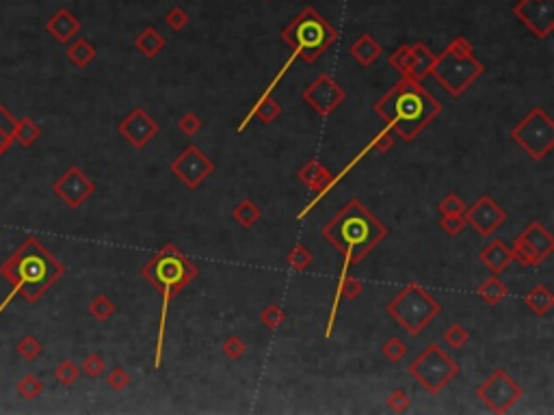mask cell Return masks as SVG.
<instances>
[{
	"mask_svg": "<svg viewBox=\"0 0 554 415\" xmlns=\"http://www.w3.org/2000/svg\"><path fill=\"white\" fill-rule=\"evenodd\" d=\"M63 275V262H58L35 236H29L0 264V277L11 284V292L0 303V314L7 309L15 296H22L26 303H37Z\"/></svg>",
	"mask_w": 554,
	"mask_h": 415,
	"instance_id": "6da1fadb",
	"label": "cell"
},
{
	"mask_svg": "<svg viewBox=\"0 0 554 415\" xmlns=\"http://www.w3.org/2000/svg\"><path fill=\"white\" fill-rule=\"evenodd\" d=\"M372 111L388 124L401 141L411 143L433 120L442 113V102L422 83L401 78L383 97L374 102Z\"/></svg>",
	"mask_w": 554,
	"mask_h": 415,
	"instance_id": "7a4b0ae2",
	"label": "cell"
},
{
	"mask_svg": "<svg viewBox=\"0 0 554 415\" xmlns=\"http://www.w3.org/2000/svg\"><path fill=\"white\" fill-rule=\"evenodd\" d=\"M323 238L345 255L342 272L360 264L366 255L388 238V227L360 200H351L321 229Z\"/></svg>",
	"mask_w": 554,
	"mask_h": 415,
	"instance_id": "3957f363",
	"label": "cell"
},
{
	"mask_svg": "<svg viewBox=\"0 0 554 415\" xmlns=\"http://www.w3.org/2000/svg\"><path fill=\"white\" fill-rule=\"evenodd\" d=\"M197 270L195 262L187 258V253L173 245L165 243L163 249L141 266V277L143 279L161 292L163 296V305H161V320H158V340H156V355L152 368L161 370L163 366V346H165V329H167V314H169V303L175 299L193 279H197Z\"/></svg>",
	"mask_w": 554,
	"mask_h": 415,
	"instance_id": "277c9868",
	"label": "cell"
},
{
	"mask_svg": "<svg viewBox=\"0 0 554 415\" xmlns=\"http://www.w3.org/2000/svg\"><path fill=\"white\" fill-rule=\"evenodd\" d=\"M485 67L474 54L466 37H454L442 54H435L431 76L448 91L450 97H461L483 76Z\"/></svg>",
	"mask_w": 554,
	"mask_h": 415,
	"instance_id": "5b68a950",
	"label": "cell"
},
{
	"mask_svg": "<svg viewBox=\"0 0 554 415\" xmlns=\"http://www.w3.org/2000/svg\"><path fill=\"white\" fill-rule=\"evenodd\" d=\"M282 39L292 48L294 56H301L306 63H316L338 42V31L314 7H306L286 24Z\"/></svg>",
	"mask_w": 554,
	"mask_h": 415,
	"instance_id": "8992f818",
	"label": "cell"
},
{
	"mask_svg": "<svg viewBox=\"0 0 554 415\" xmlns=\"http://www.w3.org/2000/svg\"><path fill=\"white\" fill-rule=\"evenodd\" d=\"M386 311L407 335L416 338L433 318H438L442 305L427 288L411 282L403 286V290H399V294L386 305Z\"/></svg>",
	"mask_w": 554,
	"mask_h": 415,
	"instance_id": "52a82bcc",
	"label": "cell"
},
{
	"mask_svg": "<svg viewBox=\"0 0 554 415\" xmlns=\"http://www.w3.org/2000/svg\"><path fill=\"white\" fill-rule=\"evenodd\" d=\"M409 377L420 383V387L433 396L459 377V364L440 344H429L418 357L407 366Z\"/></svg>",
	"mask_w": 554,
	"mask_h": 415,
	"instance_id": "ba28073f",
	"label": "cell"
},
{
	"mask_svg": "<svg viewBox=\"0 0 554 415\" xmlns=\"http://www.w3.org/2000/svg\"><path fill=\"white\" fill-rule=\"evenodd\" d=\"M511 141L524 149L532 161H544L554 149V120L541 106L530 108L524 120L513 126Z\"/></svg>",
	"mask_w": 554,
	"mask_h": 415,
	"instance_id": "9c48e42d",
	"label": "cell"
},
{
	"mask_svg": "<svg viewBox=\"0 0 554 415\" xmlns=\"http://www.w3.org/2000/svg\"><path fill=\"white\" fill-rule=\"evenodd\" d=\"M477 398L496 415L509 413L524 398V389L520 383L511 379V374L502 368H496L489 377L477 387Z\"/></svg>",
	"mask_w": 554,
	"mask_h": 415,
	"instance_id": "30bf717a",
	"label": "cell"
},
{
	"mask_svg": "<svg viewBox=\"0 0 554 415\" xmlns=\"http://www.w3.org/2000/svg\"><path fill=\"white\" fill-rule=\"evenodd\" d=\"M554 251V236L539 223L532 221L526 229L518 236L511 247L513 262L522 266H539Z\"/></svg>",
	"mask_w": 554,
	"mask_h": 415,
	"instance_id": "8fae6325",
	"label": "cell"
},
{
	"mask_svg": "<svg viewBox=\"0 0 554 415\" xmlns=\"http://www.w3.org/2000/svg\"><path fill=\"white\" fill-rule=\"evenodd\" d=\"M171 173L180 180L187 188H200L206 177H210L216 171V165L212 163V158H208L195 143L184 147L177 158H173V163L169 165Z\"/></svg>",
	"mask_w": 554,
	"mask_h": 415,
	"instance_id": "7c38bea8",
	"label": "cell"
},
{
	"mask_svg": "<svg viewBox=\"0 0 554 415\" xmlns=\"http://www.w3.org/2000/svg\"><path fill=\"white\" fill-rule=\"evenodd\" d=\"M301 97L308 106H312V111H316L321 117H329L347 100V91L335 78H331L329 74H321L314 83L303 89Z\"/></svg>",
	"mask_w": 554,
	"mask_h": 415,
	"instance_id": "4fadbf2b",
	"label": "cell"
},
{
	"mask_svg": "<svg viewBox=\"0 0 554 415\" xmlns=\"http://www.w3.org/2000/svg\"><path fill=\"white\" fill-rule=\"evenodd\" d=\"M52 193L68 208H81L89 197L95 193V182L78 167H70L58 180L52 184Z\"/></svg>",
	"mask_w": 554,
	"mask_h": 415,
	"instance_id": "5bb4252c",
	"label": "cell"
},
{
	"mask_svg": "<svg viewBox=\"0 0 554 415\" xmlns=\"http://www.w3.org/2000/svg\"><path fill=\"white\" fill-rule=\"evenodd\" d=\"M513 15L539 39L550 37L554 31V0H518Z\"/></svg>",
	"mask_w": 554,
	"mask_h": 415,
	"instance_id": "9a60e30c",
	"label": "cell"
},
{
	"mask_svg": "<svg viewBox=\"0 0 554 415\" xmlns=\"http://www.w3.org/2000/svg\"><path fill=\"white\" fill-rule=\"evenodd\" d=\"M464 216H466V223L474 227V231L483 236V238H487V236L496 234L502 227V223L507 221V210H502L489 195H481L479 200L466 210Z\"/></svg>",
	"mask_w": 554,
	"mask_h": 415,
	"instance_id": "2e32d148",
	"label": "cell"
},
{
	"mask_svg": "<svg viewBox=\"0 0 554 415\" xmlns=\"http://www.w3.org/2000/svg\"><path fill=\"white\" fill-rule=\"evenodd\" d=\"M158 130H161V126L152 120L143 106H134L120 122V126H117V132L136 149L148 147L152 138L158 134Z\"/></svg>",
	"mask_w": 554,
	"mask_h": 415,
	"instance_id": "e0dca14e",
	"label": "cell"
},
{
	"mask_svg": "<svg viewBox=\"0 0 554 415\" xmlns=\"http://www.w3.org/2000/svg\"><path fill=\"white\" fill-rule=\"evenodd\" d=\"M46 31L54 37L56 44H70L81 33V19L70 9H58L46 22Z\"/></svg>",
	"mask_w": 554,
	"mask_h": 415,
	"instance_id": "ac0fdd59",
	"label": "cell"
},
{
	"mask_svg": "<svg viewBox=\"0 0 554 415\" xmlns=\"http://www.w3.org/2000/svg\"><path fill=\"white\" fill-rule=\"evenodd\" d=\"M349 54L353 56V61L360 67H372L379 61V56L383 54V46L370 33H364L351 44Z\"/></svg>",
	"mask_w": 554,
	"mask_h": 415,
	"instance_id": "d6986e66",
	"label": "cell"
},
{
	"mask_svg": "<svg viewBox=\"0 0 554 415\" xmlns=\"http://www.w3.org/2000/svg\"><path fill=\"white\" fill-rule=\"evenodd\" d=\"M479 260L489 268L491 275H500L513 262L511 247H507L500 238H491L479 253Z\"/></svg>",
	"mask_w": 554,
	"mask_h": 415,
	"instance_id": "ffe728a7",
	"label": "cell"
},
{
	"mask_svg": "<svg viewBox=\"0 0 554 415\" xmlns=\"http://www.w3.org/2000/svg\"><path fill=\"white\" fill-rule=\"evenodd\" d=\"M299 180L308 188H312V190L323 195L331 186V182H333V173L327 167H323V163L319 161V158H312V161H308L299 169Z\"/></svg>",
	"mask_w": 554,
	"mask_h": 415,
	"instance_id": "44dd1931",
	"label": "cell"
},
{
	"mask_svg": "<svg viewBox=\"0 0 554 415\" xmlns=\"http://www.w3.org/2000/svg\"><path fill=\"white\" fill-rule=\"evenodd\" d=\"M165 46H167V39L154 26H145L134 39V48L148 58H154L156 54H161L165 50Z\"/></svg>",
	"mask_w": 554,
	"mask_h": 415,
	"instance_id": "7402d4cb",
	"label": "cell"
},
{
	"mask_svg": "<svg viewBox=\"0 0 554 415\" xmlns=\"http://www.w3.org/2000/svg\"><path fill=\"white\" fill-rule=\"evenodd\" d=\"M524 305L537 316H548L554 307V294L548 286L539 284L524 294Z\"/></svg>",
	"mask_w": 554,
	"mask_h": 415,
	"instance_id": "603a6c76",
	"label": "cell"
},
{
	"mask_svg": "<svg viewBox=\"0 0 554 415\" xmlns=\"http://www.w3.org/2000/svg\"><path fill=\"white\" fill-rule=\"evenodd\" d=\"M388 63L394 72H399L403 78H411L416 74V56H413V48L409 44H403L399 48H394L392 54L388 56Z\"/></svg>",
	"mask_w": 554,
	"mask_h": 415,
	"instance_id": "cb8c5ba5",
	"label": "cell"
},
{
	"mask_svg": "<svg viewBox=\"0 0 554 415\" xmlns=\"http://www.w3.org/2000/svg\"><path fill=\"white\" fill-rule=\"evenodd\" d=\"M65 56H68V61L72 65H76L78 70H85L87 65H91L95 61V48H93V44L89 42V39L78 37L76 42L70 44Z\"/></svg>",
	"mask_w": 554,
	"mask_h": 415,
	"instance_id": "d4e9b609",
	"label": "cell"
},
{
	"mask_svg": "<svg viewBox=\"0 0 554 415\" xmlns=\"http://www.w3.org/2000/svg\"><path fill=\"white\" fill-rule=\"evenodd\" d=\"M477 294H479V299H481L483 303H487V305H491V307H496V305H500V303L507 299L509 290H507V286L500 282V277H498V275H491L489 279H485V282L479 286Z\"/></svg>",
	"mask_w": 554,
	"mask_h": 415,
	"instance_id": "484cf974",
	"label": "cell"
},
{
	"mask_svg": "<svg viewBox=\"0 0 554 415\" xmlns=\"http://www.w3.org/2000/svg\"><path fill=\"white\" fill-rule=\"evenodd\" d=\"M39 136H42V128H39L31 117H24V120H15L13 126V143H19L24 149L33 147Z\"/></svg>",
	"mask_w": 554,
	"mask_h": 415,
	"instance_id": "4316f807",
	"label": "cell"
},
{
	"mask_svg": "<svg viewBox=\"0 0 554 415\" xmlns=\"http://www.w3.org/2000/svg\"><path fill=\"white\" fill-rule=\"evenodd\" d=\"M232 219L245 229H251L255 223L262 219V210L260 206H255L251 200H243L241 204H236L232 210Z\"/></svg>",
	"mask_w": 554,
	"mask_h": 415,
	"instance_id": "83f0119b",
	"label": "cell"
},
{
	"mask_svg": "<svg viewBox=\"0 0 554 415\" xmlns=\"http://www.w3.org/2000/svg\"><path fill=\"white\" fill-rule=\"evenodd\" d=\"M413 56H416V74H413V81L422 83L427 76H431V65L435 61V54L427 48V44L422 42H416L413 46Z\"/></svg>",
	"mask_w": 554,
	"mask_h": 415,
	"instance_id": "f1b7e54d",
	"label": "cell"
},
{
	"mask_svg": "<svg viewBox=\"0 0 554 415\" xmlns=\"http://www.w3.org/2000/svg\"><path fill=\"white\" fill-rule=\"evenodd\" d=\"M286 264L296 272H306L314 264V253L306 245H294L286 255Z\"/></svg>",
	"mask_w": 554,
	"mask_h": 415,
	"instance_id": "f546056e",
	"label": "cell"
},
{
	"mask_svg": "<svg viewBox=\"0 0 554 415\" xmlns=\"http://www.w3.org/2000/svg\"><path fill=\"white\" fill-rule=\"evenodd\" d=\"M282 111H284V106L280 104L275 100V97H271L269 93L262 97V100L255 104V108H253V117H258V120L262 122V124H273L277 117L282 115Z\"/></svg>",
	"mask_w": 554,
	"mask_h": 415,
	"instance_id": "4dcf8cb0",
	"label": "cell"
},
{
	"mask_svg": "<svg viewBox=\"0 0 554 415\" xmlns=\"http://www.w3.org/2000/svg\"><path fill=\"white\" fill-rule=\"evenodd\" d=\"M15 391L22 400H35L44 393V381L39 379L37 374H26V377L17 381Z\"/></svg>",
	"mask_w": 554,
	"mask_h": 415,
	"instance_id": "1f68e13d",
	"label": "cell"
},
{
	"mask_svg": "<svg viewBox=\"0 0 554 415\" xmlns=\"http://www.w3.org/2000/svg\"><path fill=\"white\" fill-rule=\"evenodd\" d=\"M13 126H15L13 115L0 104V156L7 154L13 145Z\"/></svg>",
	"mask_w": 554,
	"mask_h": 415,
	"instance_id": "d6a6232c",
	"label": "cell"
},
{
	"mask_svg": "<svg viewBox=\"0 0 554 415\" xmlns=\"http://www.w3.org/2000/svg\"><path fill=\"white\" fill-rule=\"evenodd\" d=\"M89 314L93 316L97 323H106L117 314V307H115V303L109 299V296L97 294V296H93V301L89 303Z\"/></svg>",
	"mask_w": 554,
	"mask_h": 415,
	"instance_id": "836d02e7",
	"label": "cell"
},
{
	"mask_svg": "<svg viewBox=\"0 0 554 415\" xmlns=\"http://www.w3.org/2000/svg\"><path fill=\"white\" fill-rule=\"evenodd\" d=\"M288 318V314L282 305H277V303H269L262 311H260V323L271 329V331H277Z\"/></svg>",
	"mask_w": 554,
	"mask_h": 415,
	"instance_id": "e575fe53",
	"label": "cell"
},
{
	"mask_svg": "<svg viewBox=\"0 0 554 415\" xmlns=\"http://www.w3.org/2000/svg\"><path fill=\"white\" fill-rule=\"evenodd\" d=\"M468 340H470V333H468V329H466L464 325H459V323H452V325L442 333V342H444L448 348H454V350L464 348V346L468 344Z\"/></svg>",
	"mask_w": 554,
	"mask_h": 415,
	"instance_id": "d590c367",
	"label": "cell"
},
{
	"mask_svg": "<svg viewBox=\"0 0 554 415\" xmlns=\"http://www.w3.org/2000/svg\"><path fill=\"white\" fill-rule=\"evenodd\" d=\"M15 350H17V355L19 357H22L24 361H35L39 355L44 352V346H42V342H39L35 335H31V333H26L22 340L17 342V346H15Z\"/></svg>",
	"mask_w": 554,
	"mask_h": 415,
	"instance_id": "8d00e7d4",
	"label": "cell"
},
{
	"mask_svg": "<svg viewBox=\"0 0 554 415\" xmlns=\"http://www.w3.org/2000/svg\"><path fill=\"white\" fill-rule=\"evenodd\" d=\"M407 352H409L407 344L403 340H399V338H388L383 342V346H381V355H383L388 361H392V364L403 361L407 357Z\"/></svg>",
	"mask_w": 554,
	"mask_h": 415,
	"instance_id": "74e56055",
	"label": "cell"
},
{
	"mask_svg": "<svg viewBox=\"0 0 554 415\" xmlns=\"http://www.w3.org/2000/svg\"><path fill=\"white\" fill-rule=\"evenodd\" d=\"M221 352L225 355L228 359H232V361H239V359H243L245 357V352H247V342L243 340V338H239V335H228V338L223 340V344H221Z\"/></svg>",
	"mask_w": 554,
	"mask_h": 415,
	"instance_id": "f35d334b",
	"label": "cell"
},
{
	"mask_svg": "<svg viewBox=\"0 0 554 415\" xmlns=\"http://www.w3.org/2000/svg\"><path fill=\"white\" fill-rule=\"evenodd\" d=\"M78 377H81V366H76L70 359L68 361H61V364L54 368V379L61 383V385H65V387H72L78 381Z\"/></svg>",
	"mask_w": 554,
	"mask_h": 415,
	"instance_id": "ab89813d",
	"label": "cell"
},
{
	"mask_svg": "<svg viewBox=\"0 0 554 415\" xmlns=\"http://www.w3.org/2000/svg\"><path fill=\"white\" fill-rule=\"evenodd\" d=\"M468 206L466 202L461 200V197L457 193H448L444 195V200L438 204V212L440 216H448V214H466Z\"/></svg>",
	"mask_w": 554,
	"mask_h": 415,
	"instance_id": "60d3db41",
	"label": "cell"
},
{
	"mask_svg": "<svg viewBox=\"0 0 554 415\" xmlns=\"http://www.w3.org/2000/svg\"><path fill=\"white\" fill-rule=\"evenodd\" d=\"M104 370H106V361H104L102 355H97V352L87 355V357L83 359V364H81V372H85L89 379L102 377Z\"/></svg>",
	"mask_w": 554,
	"mask_h": 415,
	"instance_id": "b9f144b4",
	"label": "cell"
},
{
	"mask_svg": "<svg viewBox=\"0 0 554 415\" xmlns=\"http://www.w3.org/2000/svg\"><path fill=\"white\" fill-rule=\"evenodd\" d=\"M132 383L130 374L124 366H115L109 374H106V385L113 389V391H124L128 385Z\"/></svg>",
	"mask_w": 554,
	"mask_h": 415,
	"instance_id": "7bdbcfd3",
	"label": "cell"
},
{
	"mask_svg": "<svg viewBox=\"0 0 554 415\" xmlns=\"http://www.w3.org/2000/svg\"><path fill=\"white\" fill-rule=\"evenodd\" d=\"M440 227L448 236H459L468 227V223H466L464 214H448V216H442L440 219Z\"/></svg>",
	"mask_w": 554,
	"mask_h": 415,
	"instance_id": "ee69618b",
	"label": "cell"
},
{
	"mask_svg": "<svg viewBox=\"0 0 554 415\" xmlns=\"http://www.w3.org/2000/svg\"><path fill=\"white\" fill-rule=\"evenodd\" d=\"M386 405H388V409L394 411V413H405V411H409V407H411V398H409V393H407L405 389H394V391L390 393V396H388Z\"/></svg>",
	"mask_w": 554,
	"mask_h": 415,
	"instance_id": "f6af8a7d",
	"label": "cell"
},
{
	"mask_svg": "<svg viewBox=\"0 0 554 415\" xmlns=\"http://www.w3.org/2000/svg\"><path fill=\"white\" fill-rule=\"evenodd\" d=\"M189 13L184 11V9H180V7H173V9H169L167 11V15H165V24L171 29V31H184L187 26H189Z\"/></svg>",
	"mask_w": 554,
	"mask_h": 415,
	"instance_id": "bcb514c9",
	"label": "cell"
},
{
	"mask_svg": "<svg viewBox=\"0 0 554 415\" xmlns=\"http://www.w3.org/2000/svg\"><path fill=\"white\" fill-rule=\"evenodd\" d=\"M177 128L187 136H195L197 132H202L204 122H202V117H197L195 113H184L180 120H177Z\"/></svg>",
	"mask_w": 554,
	"mask_h": 415,
	"instance_id": "7dc6e473",
	"label": "cell"
},
{
	"mask_svg": "<svg viewBox=\"0 0 554 415\" xmlns=\"http://www.w3.org/2000/svg\"><path fill=\"white\" fill-rule=\"evenodd\" d=\"M394 145V132L388 128V130H381L377 136H374V141H372V149H377V152H381V154H386L390 147Z\"/></svg>",
	"mask_w": 554,
	"mask_h": 415,
	"instance_id": "c3c4849f",
	"label": "cell"
},
{
	"mask_svg": "<svg viewBox=\"0 0 554 415\" xmlns=\"http://www.w3.org/2000/svg\"><path fill=\"white\" fill-rule=\"evenodd\" d=\"M267 3H271V0H267Z\"/></svg>",
	"mask_w": 554,
	"mask_h": 415,
	"instance_id": "681fc988",
	"label": "cell"
}]
</instances>
